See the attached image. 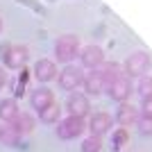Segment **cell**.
<instances>
[{
  "instance_id": "cell-1",
  "label": "cell",
  "mask_w": 152,
  "mask_h": 152,
  "mask_svg": "<svg viewBox=\"0 0 152 152\" xmlns=\"http://www.w3.org/2000/svg\"><path fill=\"white\" fill-rule=\"evenodd\" d=\"M152 66V59L148 52L143 50H136V52H129L125 59V64H123V70H125L127 77H143L150 70Z\"/></svg>"
},
{
  "instance_id": "cell-2",
  "label": "cell",
  "mask_w": 152,
  "mask_h": 152,
  "mask_svg": "<svg viewBox=\"0 0 152 152\" xmlns=\"http://www.w3.org/2000/svg\"><path fill=\"white\" fill-rule=\"evenodd\" d=\"M55 55H57L59 61L68 64L80 55V39L75 34H61V37L55 41Z\"/></svg>"
},
{
  "instance_id": "cell-3",
  "label": "cell",
  "mask_w": 152,
  "mask_h": 152,
  "mask_svg": "<svg viewBox=\"0 0 152 152\" xmlns=\"http://www.w3.org/2000/svg\"><path fill=\"white\" fill-rule=\"evenodd\" d=\"M84 129H86L84 118H80V116H66V118H61L59 125H57V136H59V139H64V141L77 139Z\"/></svg>"
},
{
  "instance_id": "cell-4",
  "label": "cell",
  "mask_w": 152,
  "mask_h": 152,
  "mask_svg": "<svg viewBox=\"0 0 152 152\" xmlns=\"http://www.w3.org/2000/svg\"><path fill=\"white\" fill-rule=\"evenodd\" d=\"M2 59H5L7 68L18 70L30 59V50H27L25 45H7V48H2Z\"/></svg>"
},
{
  "instance_id": "cell-5",
  "label": "cell",
  "mask_w": 152,
  "mask_h": 152,
  "mask_svg": "<svg viewBox=\"0 0 152 152\" xmlns=\"http://www.w3.org/2000/svg\"><path fill=\"white\" fill-rule=\"evenodd\" d=\"M57 82H59V86H61L64 91H75L77 86H82V82H84V70L77 68V66H66V68L59 73Z\"/></svg>"
},
{
  "instance_id": "cell-6",
  "label": "cell",
  "mask_w": 152,
  "mask_h": 152,
  "mask_svg": "<svg viewBox=\"0 0 152 152\" xmlns=\"http://www.w3.org/2000/svg\"><path fill=\"white\" fill-rule=\"evenodd\" d=\"M80 59H82V66H86V68H100L102 64H104V50H102L100 45H84V48H80Z\"/></svg>"
},
{
  "instance_id": "cell-7",
  "label": "cell",
  "mask_w": 152,
  "mask_h": 152,
  "mask_svg": "<svg viewBox=\"0 0 152 152\" xmlns=\"http://www.w3.org/2000/svg\"><path fill=\"white\" fill-rule=\"evenodd\" d=\"M111 125H114L111 114H107V111H95V114L91 116V121H89L91 136H102V134H107L109 129H111Z\"/></svg>"
},
{
  "instance_id": "cell-8",
  "label": "cell",
  "mask_w": 152,
  "mask_h": 152,
  "mask_svg": "<svg viewBox=\"0 0 152 152\" xmlns=\"http://www.w3.org/2000/svg\"><path fill=\"white\" fill-rule=\"evenodd\" d=\"M52 102H55V93L48 86H37L30 93V104H32L34 111H43L45 107H50Z\"/></svg>"
},
{
  "instance_id": "cell-9",
  "label": "cell",
  "mask_w": 152,
  "mask_h": 152,
  "mask_svg": "<svg viewBox=\"0 0 152 152\" xmlns=\"http://www.w3.org/2000/svg\"><path fill=\"white\" fill-rule=\"evenodd\" d=\"M66 109H68L70 116H80V118H84V116L89 114V98H86V93H70L68 100H66Z\"/></svg>"
},
{
  "instance_id": "cell-10",
  "label": "cell",
  "mask_w": 152,
  "mask_h": 152,
  "mask_svg": "<svg viewBox=\"0 0 152 152\" xmlns=\"http://www.w3.org/2000/svg\"><path fill=\"white\" fill-rule=\"evenodd\" d=\"M107 93L111 95V100H116V102H125L127 98H129V93H132V82H129V77L123 73V75L107 89Z\"/></svg>"
},
{
  "instance_id": "cell-11",
  "label": "cell",
  "mask_w": 152,
  "mask_h": 152,
  "mask_svg": "<svg viewBox=\"0 0 152 152\" xmlns=\"http://www.w3.org/2000/svg\"><path fill=\"white\" fill-rule=\"evenodd\" d=\"M84 91L91 95H98L104 91V77H102V70L100 68H93L91 73H84V82H82Z\"/></svg>"
},
{
  "instance_id": "cell-12",
  "label": "cell",
  "mask_w": 152,
  "mask_h": 152,
  "mask_svg": "<svg viewBox=\"0 0 152 152\" xmlns=\"http://www.w3.org/2000/svg\"><path fill=\"white\" fill-rule=\"evenodd\" d=\"M139 109L134 107V104H129V102H121V107H118V111H116V123L121 127H129L134 125V123L139 121Z\"/></svg>"
},
{
  "instance_id": "cell-13",
  "label": "cell",
  "mask_w": 152,
  "mask_h": 152,
  "mask_svg": "<svg viewBox=\"0 0 152 152\" xmlns=\"http://www.w3.org/2000/svg\"><path fill=\"white\" fill-rule=\"evenodd\" d=\"M34 77H37L39 82H50L57 77V66L52 59H39L34 64Z\"/></svg>"
},
{
  "instance_id": "cell-14",
  "label": "cell",
  "mask_w": 152,
  "mask_h": 152,
  "mask_svg": "<svg viewBox=\"0 0 152 152\" xmlns=\"http://www.w3.org/2000/svg\"><path fill=\"white\" fill-rule=\"evenodd\" d=\"M7 127H12L18 136H25V134H30L34 129V118L30 114H18L12 123H7Z\"/></svg>"
},
{
  "instance_id": "cell-15",
  "label": "cell",
  "mask_w": 152,
  "mask_h": 152,
  "mask_svg": "<svg viewBox=\"0 0 152 152\" xmlns=\"http://www.w3.org/2000/svg\"><path fill=\"white\" fill-rule=\"evenodd\" d=\"M18 114H20V109H18L16 98H5V100H0V121H5V125L12 123Z\"/></svg>"
},
{
  "instance_id": "cell-16",
  "label": "cell",
  "mask_w": 152,
  "mask_h": 152,
  "mask_svg": "<svg viewBox=\"0 0 152 152\" xmlns=\"http://www.w3.org/2000/svg\"><path fill=\"white\" fill-rule=\"evenodd\" d=\"M39 116H41V123H45V125H52V123H59L61 109H59L57 102H52L50 107H45L43 111H39Z\"/></svg>"
},
{
  "instance_id": "cell-17",
  "label": "cell",
  "mask_w": 152,
  "mask_h": 152,
  "mask_svg": "<svg viewBox=\"0 0 152 152\" xmlns=\"http://www.w3.org/2000/svg\"><path fill=\"white\" fill-rule=\"evenodd\" d=\"M136 91H139V95L143 98V100L152 98V77H150V75L139 77V86H136Z\"/></svg>"
},
{
  "instance_id": "cell-18",
  "label": "cell",
  "mask_w": 152,
  "mask_h": 152,
  "mask_svg": "<svg viewBox=\"0 0 152 152\" xmlns=\"http://www.w3.org/2000/svg\"><path fill=\"white\" fill-rule=\"evenodd\" d=\"M102 150V139L100 136H89L82 141V152H100Z\"/></svg>"
},
{
  "instance_id": "cell-19",
  "label": "cell",
  "mask_w": 152,
  "mask_h": 152,
  "mask_svg": "<svg viewBox=\"0 0 152 152\" xmlns=\"http://www.w3.org/2000/svg\"><path fill=\"white\" fill-rule=\"evenodd\" d=\"M136 125H139L141 134H152V118H148V116H139V121H136Z\"/></svg>"
},
{
  "instance_id": "cell-20",
  "label": "cell",
  "mask_w": 152,
  "mask_h": 152,
  "mask_svg": "<svg viewBox=\"0 0 152 152\" xmlns=\"http://www.w3.org/2000/svg\"><path fill=\"white\" fill-rule=\"evenodd\" d=\"M125 141H127V129H116V132H114V145L121 148Z\"/></svg>"
},
{
  "instance_id": "cell-21",
  "label": "cell",
  "mask_w": 152,
  "mask_h": 152,
  "mask_svg": "<svg viewBox=\"0 0 152 152\" xmlns=\"http://www.w3.org/2000/svg\"><path fill=\"white\" fill-rule=\"evenodd\" d=\"M141 116H148V118H152V98L143 100V104H141Z\"/></svg>"
},
{
  "instance_id": "cell-22",
  "label": "cell",
  "mask_w": 152,
  "mask_h": 152,
  "mask_svg": "<svg viewBox=\"0 0 152 152\" xmlns=\"http://www.w3.org/2000/svg\"><path fill=\"white\" fill-rule=\"evenodd\" d=\"M5 84H7V75H5V70L0 68V89H2Z\"/></svg>"
},
{
  "instance_id": "cell-23",
  "label": "cell",
  "mask_w": 152,
  "mask_h": 152,
  "mask_svg": "<svg viewBox=\"0 0 152 152\" xmlns=\"http://www.w3.org/2000/svg\"><path fill=\"white\" fill-rule=\"evenodd\" d=\"M2 129H5V125H0V139H2Z\"/></svg>"
},
{
  "instance_id": "cell-24",
  "label": "cell",
  "mask_w": 152,
  "mask_h": 152,
  "mask_svg": "<svg viewBox=\"0 0 152 152\" xmlns=\"http://www.w3.org/2000/svg\"><path fill=\"white\" fill-rule=\"evenodd\" d=\"M0 32H2V18H0Z\"/></svg>"
}]
</instances>
